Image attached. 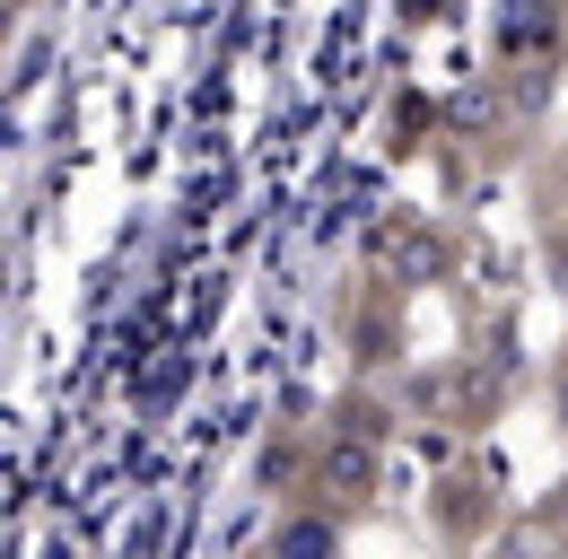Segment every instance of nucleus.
<instances>
[{
    "mask_svg": "<svg viewBox=\"0 0 568 559\" xmlns=\"http://www.w3.org/2000/svg\"><path fill=\"white\" fill-rule=\"evenodd\" d=\"M272 559H333V525H324V516H288Z\"/></svg>",
    "mask_w": 568,
    "mask_h": 559,
    "instance_id": "obj_2",
    "label": "nucleus"
},
{
    "mask_svg": "<svg viewBox=\"0 0 568 559\" xmlns=\"http://www.w3.org/2000/svg\"><path fill=\"white\" fill-rule=\"evenodd\" d=\"M394 272H403V280H437V272H446V245L420 236V227H412V236H394Z\"/></svg>",
    "mask_w": 568,
    "mask_h": 559,
    "instance_id": "obj_3",
    "label": "nucleus"
},
{
    "mask_svg": "<svg viewBox=\"0 0 568 559\" xmlns=\"http://www.w3.org/2000/svg\"><path fill=\"white\" fill-rule=\"evenodd\" d=\"M324 481L342 489V498H367V489H376V455H367V437H333V446H324Z\"/></svg>",
    "mask_w": 568,
    "mask_h": 559,
    "instance_id": "obj_1",
    "label": "nucleus"
}]
</instances>
